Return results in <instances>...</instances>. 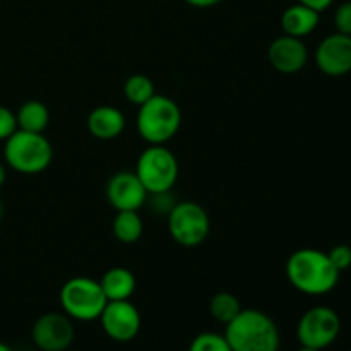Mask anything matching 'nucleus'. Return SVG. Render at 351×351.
<instances>
[{"mask_svg":"<svg viewBox=\"0 0 351 351\" xmlns=\"http://www.w3.org/2000/svg\"><path fill=\"white\" fill-rule=\"evenodd\" d=\"M62 312L79 322L98 321L108 304L99 281L86 276H75L65 281L58 293Z\"/></svg>","mask_w":351,"mask_h":351,"instance_id":"5","label":"nucleus"},{"mask_svg":"<svg viewBox=\"0 0 351 351\" xmlns=\"http://www.w3.org/2000/svg\"><path fill=\"white\" fill-rule=\"evenodd\" d=\"M329 261L332 263V266L341 273L346 271L351 266V247L345 245V243H339V245L332 247L328 252Z\"/></svg>","mask_w":351,"mask_h":351,"instance_id":"22","label":"nucleus"},{"mask_svg":"<svg viewBox=\"0 0 351 351\" xmlns=\"http://www.w3.org/2000/svg\"><path fill=\"white\" fill-rule=\"evenodd\" d=\"M5 182H7V168H5V165L0 161V189L3 187V184H5Z\"/></svg>","mask_w":351,"mask_h":351,"instance_id":"27","label":"nucleus"},{"mask_svg":"<svg viewBox=\"0 0 351 351\" xmlns=\"http://www.w3.org/2000/svg\"><path fill=\"white\" fill-rule=\"evenodd\" d=\"M101 290L108 302L130 300L137 287L136 276L127 267H112L99 280Z\"/></svg>","mask_w":351,"mask_h":351,"instance_id":"16","label":"nucleus"},{"mask_svg":"<svg viewBox=\"0 0 351 351\" xmlns=\"http://www.w3.org/2000/svg\"><path fill=\"white\" fill-rule=\"evenodd\" d=\"M189 351H233L226 341L225 335L206 331L195 336L189 345Z\"/></svg>","mask_w":351,"mask_h":351,"instance_id":"21","label":"nucleus"},{"mask_svg":"<svg viewBox=\"0 0 351 351\" xmlns=\"http://www.w3.org/2000/svg\"><path fill=\"white\" fill-rule=\"evenodd\" d=\"M319 71L331 77H341L351 72V36L335 33L326 36L315 50Z\"/></svg>","mask_w":351,"mask_h":351,"instance_id":"12","label":"nucleus"},{"mask_svg":"<svg viewBox=\"0 0 351 351\" xmlns=\"http://www.w3.org/2000/svg\"><path fill=\"white\" fill-rule=\"evenodd\" d=\"M297 351H321V350H314V348H307V346H302V348Z\"/></svg>","mask_w":351,"mask_h":351,"instance_id":"30","label":"nucleus"},{"mask_svg":"<svg viewBox=\"0 0 351 351\" xmlns=\"http://www.w3.org/2000/svg\"><path fill=\"white\" fill-rule=\"evenodd\" d=\"M350 351H351V350H350Z\"/></svg>","mask_w":351,"mask_h":351,"instance_id":"32","label":"nucleus"},{"mask_svg":"<svg viewBox=\"0 0 351 351\" xmlns=\"http://www.w3.org/2000/svg\"><path fill=\"white\" fill-rule=\"evenodd\" d=\"M3 216H5V204H3V199L0 197V223L3 221Z\"/></svg>","mask_w":351,"mask_h":351,"instance_id":"28","label":"nucleus"},{"mask_svg":"<svg viewBox=\"0 0 351 351\" xmlns=\"http://www.w3.org/2000/svg\"><path fill=\"white\" fill-rule=\"evenodd\" d=\"M17 130L16 113L7 106L0 105V141L5 143L10 136Z\"/></svg>","mask_w":351,"mask_h":351,"instance_id":"23","label":"nucleus"},{"mask_svg":"<svg viewBox=\"0 0 351 351\" xmlns=\"http://www.w3.org/2000/svg\"><path fill=\"white\" fill-rule=\"evenodd\" d=\"M332 2H335V0H298V3H304V5H307V7H311V9L317 10L319 14H321L322 10L328 9V7L331 5Z\"/></svg>","mask_w":351,"mask_h":351,"instance_id":"25","label":"nucleus"},{"mask_svg":"<svg viewBox=\"0 0 351 351\" xmlns=\"http://www.w3.org/2000/svg\"><path fill=\"white\" fill-rule=\"evenodd\" d=\"M156 95V88L149 75L146 74H132L123 82V96L132 105L141 106Z\"/></svg>","mask_w":351,"mask_h":351,"instance_id":"20","label":"nucleus"},{"mask_svg":"<svg viewBox=\"0 0 351 351\" xmlns=\"http://www.w3.org/2000/svg\"><path fill=\"white\" fill-rule=\"evenodd\" d=\"M242 312V304L230 291H218L209 300V314L219 324H228Z\"/></svg>","mask_w":351,"mask_h":351,"instance_id":"19","label":"nucleus"},{"mask_svg":"<svg viewBox=\"0 0 351 351\" xmlns=\"http://www.w3.org/2000/svg\"><path fill=\"white\" fill-rule=\"evenodd\" d=\"M125 125V115L117 106L112 105L96 106L95 110L89 112L88 119H86L88 132L99 141L117 139L123 134Z\"/></svg>","mask_w":351,"mask_h":351,"instance_id":"14","label":"nucleus"},{"mask_svg":"<svg viewBox=\"0 0 351 351\" xmlns=\"http://www.w3.org/2000/svg\"><path fill=\"white\" fill-rule=\"evenodd\" d=\"M280 23L281 29L288 36L305 38L314 33L315 27L319 26V12L304 3H295L281 14Z\"/></svg>","mask_w":351,"mask_h":351,"instance_id":"15","label":"nucleus"},{"mask_svg":"<svg viewBox=\"0 0 351 351\" xmlns=\"http://www.w3.org/2000/svg\"><path fill=\"white\" fill-rule=\"evenodd\" d=\"M0 351H14L12 348H10L9 345H5V343L0 341Z\"/></svg>","mask_w":351,"mask_h":351,"instance_id":"29","label":"nucleus"},{"mask_svg":"<svg viewBox=\"0 0 351 351\" xmlns=\"http://www.w3.org/2000/svg\"><path fill=\"white\" fill-rule=\"evenodd\" d=\"M335 26L336 33L348 34L351 36V0L343 2L335 12Z\"/></svg>","mask_w":351,"mask_h":351,"instance_id":"24","label":"nucleus"},{"mask_svg":"<svg viewBox=\"0 0 351 351\" xmlns=\"http://www.w3.org/2000/svg\"><path fill=\"white\" fill-rule=\"evenodd\" d=\"M16 119L19 130L43 134L50 123V110L38 99H29L19 106V110L16 112Z\"/></svg>","mask_w":351,"mask_h":351,"instance_id":"17","label":"nucleus"},{"mask_svg":"<svg viewBox=\"0 0 351 351\" xmlns=\"http://www.w3.org/2000/svg\"><path fill=\"white\" fill-rule=\"evenodd\" d=\"M285 273L295 290L312 297L335 290L341 274L332 266L328 254L317 249L295 250L288 257Z\"/></svg>","mask_w":351,"mask_h":351,"instance_id":"1","label":"nucleus"},{"mask_svg":"<svg viewBox=\"0 0 351 351\" xmlns=\"http://www.w3.org/2000/svg\"><path fill=\"white\" fill-rule=\"evenodd\" d=\"M103 332L117 343H129L141 331V314L130 300L108 302L99 315Z\"/></svg>","mask_w":351,"mask_h":351,"instance_id":"10","label":"nucleus"},{"mask_svg":"<svg viewBox=\"0 0 351 351\" xmlns=\"http://www.w3.org/2000/svg\"><path fill=\"white\" fill-rule=\"evenodd\" d=\"M341 331L339 315L332 308L319 305L312 307L300 317L297 326V338L302 346L324 350L336 341Z\"/></svg>","mask_w":351,"mask_h":351,"instance_id":"8","label":"nucleus"},{"mask_svg":"<svg viewBox=\"0 0 351 351\" xmlns=\"http://www.w3.org/2000/svg\"><path fill=\"white\" fill-rule=\"evenodd\" d=\"M225 328V338L233 351H280V329L266 312L242 308Z\"/></svg>","mask_w":351,"mask_h":351,"instance_id":"2","label":"nucleus"},{"mask_svg":"<svg viewBox=\"0 0 351 351\" xmlns=\"http://www.w3.org/2000/svg\"><path fill=\"white\" fill-rule=\"evenodd\" d=\"M137 108V132L149 146H163L180 130L182 110L175 99L156 93Z\"/></svg>","mask_w":351,"mask_h":351,"instance_id":"3","label":"nucleus"},{"mask_svg":"<svg viewBox=\"0 0 351 351\" xmlns=\"http://www.w3.org/2000/svg\"><path fill=\"white\" fill-rule=\"evenodd\" d=\"M267 58L274 71L281 72V74H297L307 65L308 50L302 38L283 34L269 45Z\"/></svg>","mask_w":351,"mask_h":351,"instance_id":"13","label":"nucleus"},{"mask_svg":"<svg viewBox=\"0 0 351 351\" xmlns=\"http://www.w3.org/2000/svg\"><path fill=\"white\" fill-rule=\"evenodd\" d=\"M67 351H74V350H67Z\"/></svg>","mask_w":351,"mask_h":351,"instance_id":"31","label":"nucleus"},{"mask_svg":"<svg viewBox=\"0 0 351 351\" xmlns=\"http://www.w3.org/2000/svg\"><path fill=\"white\" fill-rule=\"evenodd\" d=\"M136 175L147 194L170 192L178 180V160L168 147L149 146L139 154Z\"/></svg>","mask_w":351,"mask_h":351,"instance_id":"6","label":"nucleus"},{"mask_svg":"<svg viewBox=\"0 0 351 351\" xmlns=\"http://www.w3.org/2000/svg\"><path fill=\"white\" fill-rule=\"evenodd\" d=\"M113 237L120 243H137L144 233V221L139 211H117L112 223Z\"/></svg>","mask_w":351,"mask_h":351,"instance_id":"18","label":"nucleus"},{"mask_svg":"<svg viewBox=\"0 0 351 351\" xmlns=\"http://www.w3.org/2000/svg\"><path fill=\"white\" fill-rule=\"evenodd\" d=\"M168 233L175 243L185 249L202 245L211 232V219L208 211L194 201L175 202L167 216Z\"/></svg>","mask_w":351,"mask_h":351,"instance_id":"7","label":"nucleus"},{"mask_svg":"<svg viewBox=\"0 0 351 351\" xmlns=\"http://www.w3.org/2000/svg\"><path fill=\"white\" fill-rule=\"evenodd\" d=\"M7 167L23 175H38L53 161V146L45 134L26 132L17 129L3 146Z\"/></svg>","mask_w":351,"mask_h":351,"instance_id":"4","label":"nucleus"},{"mask_svg":"<svg viewBox=\"0 0 351 351\" xmlns=\"http://www.w3.org/2000/svg\"><path fill=\"white\" fill-rule=\"evenodd\" d=\"M184 2L195 7V9H209V7H215L218 3H221L223 0H184Z\"/></svg>","mask_w":351,"mask_h":351,"instance_id":"26","label":"nucleus"},{"mask_svg":"<svg viewBox=\"0 0 351 351\" xmlns=\"http://www.w3.org/2000/svg\"><path fill=\"white\" fill-rule=\"evenodd\" d=\"M105 194L115 211H139L147 201V192L139 177L129 170L113 173L106 182Z\"/></svg>","mask_w":351,"mask_h":351,"instance_id":"11","label":"nucleus"},{"mask_svg":"<svg viewBox=\"0 0 351 351\" xmlns=\"http://www.w3.org/2000/svg\"><path fill=\"white\" fill-rule=\"evenodd\" d=\"M31 338L41 351H67L75 338L74 322L64 312H47L34 321Z\"/></svg>","mask_w":351,"mask_h":351,"instance_id":"9","label":"nucleus"}]
</instances>
